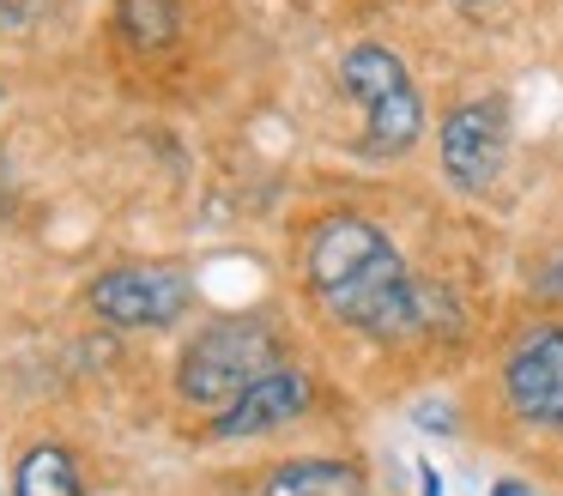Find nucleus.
<instances>
[{"label":"nucleus","instance_id":"6","mask_svg":"<svg viewBox=\"0 0 563 496\" xmlns=\"http://www.w3.org/2000/svg\"><path fill=\"white\" fill-rule=\"evenodd\" d=\"M503 387L527 423H563V327H533L509 351Z\"/></svg>","mask_w":563,"mask_h":496},{"label":"nucleus","instance_id":"5","mask_svg":"<svg viewBox=\"0 0 563 496\" xmlns=\"http://www.w3.org/2000/svg\"><path fill=\"white\" fill-rule=\"evenodd\" d=\"M503 152H509V109L497 97L461 103L442 121V169H449L454 188H466V194L490 188L503 169Z\"/></svg>","mask_w":563,"mask_h":496},{"label":"nucleus","instance_id":"9","mask_svg":"<svg viewBox=\"0 0 563 496\" xmlns=\"http://www.w3.org/2000/svg\"><path fill=\"white\" fill-rule=\"evenodd\" d=\"M13 496H79V472H74V454L55 442L31 448L19 460V478H13Z\"/></svg>","mask_w":563,"mask_h":496},{"label":"nucleus","instance_id":"11","mask_svg":"<svg viewBox=\"0 0 563 496\" xmlns=\"http://www.w3.org/2000/svg\"><path fill=\"white\" fill-rule=\"evenodd\" d=\"M43 12V0H0V24H31Z\"/></svg>","mask_w":563,"mask_h":496},{"label":"nucleus","instance_id":"7","mask_svg":"<svg viewBox=\"0 0 563 496\" xmlns=\"http://www.w3.org/2000/svg\"><path fill=\"white\" fill-rule=\"evenodd\" d=\"M303 406H309V382H303V375H297V370H273V375H261L249 394H236L231 406L212 418V430H219V436H261V430L291 423Z\"/></svg>","mask_w":563,"mask_h":496},{"label":"nucleus","instance_id":"13","mask_svg":"<svg viewBox=\"0 0 563 496\" xmlns=\"http://www.w3.org/2000/svg\"><path fill=\"white\" fill-rule=\"evenodd\" d=\"M0 188H7V181H0Z\"/></svg>","mask_w":563,"mask_h":496},{"label":"nucleus","instance_id":"3","mask_svg":"<svg viewBox=\"0 0 563 496\" xmlns=\"http://www.w3.org/2000/svg\"><path fill=\"white\" fill-rule=\"evenodd\" d=\"M340 79L345 91L364 103L369 133H364V152L369 157H400L406 145L424 133V103H418V85L406 73V60L382 43H357L352 55L340 60Z\"/></svg>","mask_w":563,"mask_h":496},{"label":"nucleus","instance_id":"2","mask_svg":"<svg viewBox=\"0 0 563 496\" xmlns=\"http://www.w3.org/2000/svg\"><path fill=\"white\" fill-rule=\"evenodd\" d=\"M273 351H279V339L261 321H249V315L243 321H212L207 333H195V345L176 363V394H183L188 406L224 411L236 394H249L261 375H273Z\"/></svg>","mask_w":563,"mask_h":496},{"label":"nucleus","instance_id":"4","mask_svg":"<svg viewBox=\"0 0 563 496\" xmlns=\"http://www.w3.org/2000/svg\"><path fill=\"white\" fill-rule=\"evenodd\" d=\"M195 285L183 266H115L91 285V315L110 327H170L188 309Z\"/></svg>","mask_w":563,"mask_h":496},{"label":"nucleus","instance_id":"12","mask_svg":"<svg viewBox=\"0 0 563 496\" xmlns=\"http://www.w3.org/2000/svg\"><path fill=\"white\" fill-rule=\"evenodd\" d=\"M461 7H485V0H461Z\"/></svg>","mask_w":563,"mask_h":496},{"label":"nucleus","instance_id":"10","mask_svg":"<svg viewBox=\"0 0 563 496\" xmlns=\"http://www.w3.org/2000/svg\"><path fill=\"white\" fill-rule=\"evenodd\" d=\"M122 19L134 43H164L176 31V7L170 0H122Z\"/></svg>","mask_w":563,"mask_h":496},{"label":"nucleus","instance_id":"8","mask_svg":"<svg viewBox=\"0 0 563 496\" xmlns=\"http://www.w3.org/2000/svg\"><path fill=\"white\" fill-rule=\"evenodd\" d=\"M261 496H364V472L352 460H291L273 472Z\"/></svg>","mask_w":563,"mask_h":496},{"label":"nucleus","instance_id":"1","mask_svg":"<svg viewBox=\"0 0 563 496\" xmlns=\"http://www.w3.org/2000/svg\"><path fill=\"white\" fill-rule=\"evenodd\" d=\"M303 266H309L316 297L328 302V315H340L357 333L406 339L418 327H430V290L412 285L394 242L369 218H352V212L321 218L303 249Z\"/></svg>","mask_w":563,"mask_h":496}]
</instances>
